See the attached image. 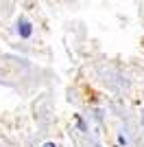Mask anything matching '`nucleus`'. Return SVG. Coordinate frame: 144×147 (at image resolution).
<instances>
[{
    "label": "nucleus",
    "instance_id": "obj_1",
    "mask_svg": "<svg viewBox=\"0 0 144 147\" xmlns=\"http://www.w3.org/2000/svg\"><path fill=\"white\" fill-rule=\"evenodd\" d=\"M20 35H22V37H29V35H31V24L26 22V20H22V22H20Z\"/></svg>",
    "mask_w": 144,
    "mask_h": 147
},
{
    "label": "nucleus",
    "instance_id": "obj_2",
    "mask_svg": "<svg viewBox=\"0 0 144 147\" xmlns=\"http://www.w3.org/2000/svg\"><path fill=\"white\" fill-rule=\"evenodd\" d=\"M44 147H55V145H53V143H46V145H44Z\"/></svg>",
    "mask_w": 144,
    "mask_h": 147
}]
</instances>
